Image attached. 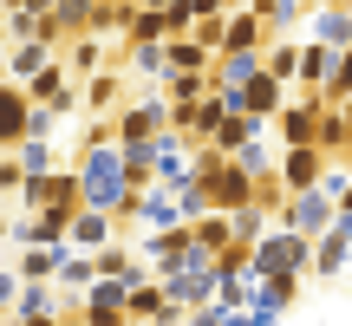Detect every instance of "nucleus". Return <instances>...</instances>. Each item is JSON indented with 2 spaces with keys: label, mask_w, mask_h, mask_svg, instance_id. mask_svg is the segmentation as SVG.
Segmentation results:
<instances>
[{
  "label": "nucleus",
  "mask_w": 352,
  "mask_h": 326,
  "mask_svg": "<svg viewBox=\"0 0 352 326\" xmlns=\"http://www.w3.org/2000/svg\"><path fill=\"white\" fill-rule=\"evenodd\" d=\"M78 314H85L91 326H138V320H131V287H124V281H111V274H98L85 287Z\"/></svg>",
  "instance_id": "obj_5"
},
{
  "label": "nucleus",
  "mask_w": 352,
  "mask_h": 326,
  "mask_svg": "<svg viewBox=\"0 0 352 326\" xmlns=\"http://www.w3.org/2000/svg\"><path fill=\"white\" fill-rule=\"evenodd\" d=\"M20 287H26V281H20V268H13V261H0V320L13 314V301H20Z\"/></svg>",
  "instance_id": "obj_39"
},
{
  "label": "nucleus",
  "mask_w": 352,
  "mask_h": 326,
  "mask_svg": "<svg viewBox=\"0 0 352 326\" xmlns=\"http://www.w3.org/2000/svg\"><path fill=\"white\" fill-rule=\"evenodd\" d=\"M254 274L261 281H314V241L274 222L261 241H254Z\"/></svg>",
  "instance_id": "obj_1"
},
{
  "label": "nucleus",
  "mask_w": 352,
  "mask_h": 326,
  "mask_svg": "<svg viewBox=\"0 0 352 326\" xmlns=\"http://www.w3.org/2000/svg\"><path fill=\"white\" fill-rule=\"evenodd\" d=\"M267 46H274V26H267L254 7H235L222 20V52H267Z\"/></svg>",
  "instance_id": "obj_10"
},
{
  "label": "nucleus",
  "mask_w": 352,
  "mask_h": 326,
  "mask_svg": "<svg viewBox=\"0 0 352 326\" xmlns=\"http://www.w3.org/2000/svg\"><path fill=\"white\" fill-rule=\"evenodd\" d=\"M327 163H333V157L320 151V144H287V151H280V163H274V176H280L287 189H314Z\"/></svg>",
  "instance_id": "obj_13"
},
{
  "label": "nucleus",
  "mask_w": 352,
  "mask_h": 326,
  "mask_svg": "<svg viewBox=\"0 0 352 326\" xmlns=\"http://www.w3.org/2000/svg\"><path fill=\"white\" fill-rule=\"evenodd\" d=\"M78 105H85V118H118V105H124V78L118 72H98L78 85Z\"/></svg>",
  "instance_id": "obj_18"
},
{
  "label": "nucleus",
  "mask_w": 352,
  "mask_h": 326,
  "mask_svg": "<svg viewBox=\"0 0 352 326\" xmlns=\"http://www.w3.org/2000/svg\"><path fill=\"white\" fill-rule=\"evenodd\" d=\"M261 59H267V72H274V78H287V85L300 91V46H294V39H274Z\"/></svg>",
  "instance_id": "obj_32"
},
{
  "label": "nucleus",
  "mask_w": 352,
  "mask_h": 326,
  "mask_svg": "<svg viewBox=\"0 0 352 326\" xmlns=\"http://www.w3.org/2000/svg\"><path fill=\"white\" fill-rule=\"evenodd\" d=\"M189 215H183V196L164 183H151V189H138V228H183Z\"/></svg>",
  "instance_id": "obj_14"
},
{
  "label": "nucleus",
  "mask_w": 352,
  "mask_h": 326,
  "mask_svg": "<svg viewBox=\"0 0 352 326\" xmlns=\"http://www.w3.org/2000/svg\"><path fill=\"white\" fill-rule=\"evenodd\" d=\"M340 163H346V170H352V151H346V157H340Z\"/></svg>",
  "instance_id": "obj_49"
},
{
  "label": "nucleus",
  "mask_w": 352,
  "mask_h": 326,
  "mask_svg": "<svg viewBox=\"0 0 352 326\" xmlns=\"http://www.w3.org/2000/svg\"><path fill=\"white\" fill-rule=\"evenodd\" d=\"M320 105H352V46L340 52V65H333V78H327V91H320Z\"/></svg>",
  "instance_id": "obj_35"
},
{
  "label": "nucleus",
  "mask_w": 352,
  "mask_h": 326,
  "mask_svg": "<svg viewBox=\"0 0 352 326\" xmlns=\"http://www.w3.org/2000/svg\"><path fill=\"white\" fill-rule=\"evenodd\" d=\"M287 98H294V85H287V78H274V72H261V78L241 85V111L261 118V124H274V118L287 111Z\"/></svg>",
  "instance_id": "obj_11"
},
{
  "label": "nucleus",
  "mask_w": 352,
  "mask_h": 326,
  "mask_svg": "<svg viewBox=\"0 0 352 326\" xmlns=\"http://www.w3.org/2000/svg\"><path fill=\"white\" fill-rule=\"evenodd\" d=\"M52 20L65 26V39L91 33V20H98V0H52Z\"/></svg>",
  "instance_id": "obj_29"
},
{
  "label": "nucleus",
  "mask_w": 352,
  "mask_h": 326,
  "mask_svg": "<svg viewBox=\"0 0 352 326\" xmlns=\"http://www.w3.org/2000/svg\"><path fill=\"white\" fill-rule=\"evenodd\" d=\"M59 326H91L85 314H78V307H72V314H59Z\"/></svg>",
  "instance_id": "obj_43"
},
{
  "label": "nucleus",
  "mask_w": 352,
  "mask_h": 326,
  "mask_svg": "<svg viewBox=\"0 0 352 326\" xmlns=\"http://www.w3.org/2000/svg\"><path fill=\"white\" fill-rule=\"evenodd\" d=\"M346 254H352V209H340V222L314 241V281H340L346 274Z\"/></svg>",
  "instance_id": "obj_9"
},
{
  "label": "nucleus",
  "mask_w": 352,
  "mask_h": 326,
  "mask_svg": "<svg viewBox=\"0 0 352 326\" xmlns=\"http://www.w3.org/2000/svg\"><path fill=\"white\" fill-rule=\"evenodd\" d=\"M202 183H209V196H215V209H222V215H241V209L261 202V176H254L241 157H222Z\"/></svg>",
  "instance_id": "obj_3"
},
{
  "label": "nucleus",
  "mask_w": 352,
  "mask_h": 326,
  "mask_svg": "<svg viewBox=\"0 0 352 326\" xmlns=\"http://www.w3.org/2000/svg\"><path fill=\"white\" fill-rule=\"evenodd\" d=\"M267 228H274V209H267V202H254V209H241V215H235V241H248V248L267 235Z\"/></svg>",
  "instance_id": "obj_36"
},
{
  "label": "nucleus",
  "mask_w": 352,
  "mask_h": 326,
  "mask_svg": "<svg viewBox=\"0 0 352 326\" xmlns=\"http://www.w3.org/2000/svg\"><path fill=\"white\" fill-rule=\"evenodd\" d=\"M0 241H13V222H7V215H0Z\"/></svg>",
  "instance_id": "obj_44"
},
{
  "label": "nucleus",
  "mask_w": 352,
  "mask_h": 326,
  "mask_svg": "<svg viewBox=\"0 0 352 326\" xmlns=\"http://www.w3.org/2000/svg\"><path fill=\"white\" fill-rule=\"evenodd\" d=\"M59 105H33V138H52V124H59Z\"/></svg>",
  "instance_id": "obj_42"
},
{
  "label": "nucleus",
  "mask_w": 352,
  "mask_h": 326,
  "mask_svg": "<svg viewBox=\"0 0 352 326\" xmlns=\"http://www.w3.org/2000/svg\"><path fill=\"white\" fill-rule=\"evenodd\" d=\"M164 52H170V72H215V59H222V52L202 46L196 33H170V39H164Z\"/></svg>",
  "instance_id": "obj_17"
},
{
  "label": "nucleus",
  "mask_w": 352,
  "mask_h": 326,
  "mask_svg": "<svg viewBox=\"0 0 352 326\" xmlns=\"http://www.w3.org/2000/svg\"><path fill=\"white\" fill-rule=\"evenodd\" d=\"M65 248L72 241H59V248H20V281H59V261H65Z\"/></svg>",
  "instance_id": "obj_26"
},
{
  "label": "nucleus",
  "mask_w": 352,
  "mask_h": 326,
  "mask_svg": "<svg viewBox=\"0 0 352 326\" xmlns=\"http://www.w3.org/2000/svg\"><path fill=\"white\" fill-rule=\"evenodd\" d=\"M320 111H327V105H320L314 91H294V98H287V111L274 118L280 144H314V138H320Z\"/></svg>",
  "instance_id": "obj_12"
},
{
  "label": "nucleus",
  "mask_w": 352,
  "mask_h": 326,
  "mask_svg": "<svg viewBox=\"0 0 352 326\" xmlns=\"http://www.w3.org/2000/svg\"><path fill=\"white\" fill-rule=\"evenodd\" d=\"M340 52L346 46H320V39H307L300 46V91H327V78H333V65H340Z\"/></svg>",
  "instance_id": "obj_19"
},
{
  "label": "nucleus",
  "mask_w": 352,
  "mask_h": 326,
  "mask_svg": "<svg viewBox=\"0 0 352 326\" xmlns=\"http://www.w3.org/2000/svg\"><path fill=\"white\" fill-rule=\"evenodd\" d=\"M267 72V59H261V52H222V59H215V85H222V91H241V85H248V78H261Z\"/></svg>",
  "instance_id": "obj_21"
},
{
  "label": "nucleus",
  "mask_w": 352,
  "mask_h": 326,
  "mask_svg": "<svg viewBox=\"0 0 352 326\" xmlns=\"http://www.w3.org/2000/svg\"><path fill=\"white\" fill-rule=\"evenodd\" d=\"M72 215H78V209H33V215H13V248H59V241H72Z\"/></svg>",
  "instance_id": "obj_6"
},
{
  "label": "nucleus",
  "mask_w": 352,
  "mask_h": 326,
  "mask_svg": "<svg viewBox=\"0 0 352 326\" xmlns=\"http://www.w3.org/2000/svg\"><path fill=\"white\" fill-rule=\"evenodd\" d=\"M222 320H228V307H222V301H209V307H189V320H183V326H222Z\"/></svg>",
  "instance_id": "obj_41"
},
{
  "label": "nucleus",
  "mask_w": 352,
  "mask_h": 326,
  "mask_svg": "<svg viewBox=\"0 0 352 326\" xmlns=\"http://www.w3.org/2000/svg\"><path fill=\"white\" fill-rule=\"evenodd\" d=\"M33 138V91L26 85H0V151H20V144Z\"/></svg>",
  "instance_id": "obj_8"
},
{
  "label": "nucleus",
  "mask_w": 352,
  "mask_h": 326,
  "mask_svg": "<svg viewBox=\"0 0 352 326\" xmlns=\"http://www.w3.org/2000/svg\"><path fill=\"white\" fill-rule=\"evenodd\" d=\"M20 189H26L20 157H0V215H7V209H20Z\"/></svg>",
  "instance_id": "obj_37"
},
{
  "label": "nucleus",
  "mask_w": 352,
  "mask_h": 326,
  "mask_svg": "<svg viewBox=\"0 0 352 326\" xmlns=\"http://www.w3.org/2000/svg\"><path fill=\"white\" fill-rule=\"evenodd\" d=\"M59 52H65V65H72V78H78V85L104 72V39H98V33H78V39H65Z\"/></svg>",
  "instance_id": "obj_22"
},
{
  "label": "nucleus",
  "mask_w": 352,
  "mask_h": 326,
  "mask_svg": "<svg viewBox=\"0 0 352 326\" xmlns=\"http://www.w3.org/2000/svg\"><path fill=\"white\" fill-rule=\"evenodd\" d=\"M7 78H13V72H7V52H0V85H7Z\"/></svg>",
  "instance_id": "obj_45"
},
{
  "label": "nucleus",
  "mask_w": 352,
  "mask_h": 326,
  "mask_svg": "<svg viewBox=\"0 0 352 326\" xmlns=\"http://www.w3.org/2000/svg\"><path fill=\"white\" fill-rule=\"evenodd\" d=\"M307 39H320V46H352V7L346 0H320L314 20H307Z\"/></svg>",
  "instance_id": "obj_15"
},
{
  "label": "nucleus",
  "mask_w": 352,
  "mask_h": 326,
  "mask_svg": "<svg viewBox=\"0 0 352 326\" xmlns=\"http://www.w3.org/2000/svg\"><path fill=\"white\" fill-rule=\"evenodd\" d=\"M118 65H124L131 85H157V91H164V78H170V52H164V39H124Z\"/></svg>",
  "instance_id": "obj_7"
},
{
  "label": "nucleus",
  "mask_w": 352,
  "mask_h": 326,
  "mask_svg": "<svg viewBox=\"0 0 352 326\" xmlns=\"http://www.w3.org/2000/svg\"><path fill=\"white\" fill-rule=\"evenodd\" d=\"M118 215H104V209H78L72 215V248H85V254H98V248H111L118 241Z\"/></svg>",
  "instance_id": "obj_16"
},
{
  "label": "nucleus",
  "mask_w": 352,
  "mask_h": 326,
  "mask_svg": "<svg viewBox=\"0 0 352 326\" xmlns=\"http://www.w3.org/2000/svg\"><path fill=\"white\" fill-rule=\"evenodd\" d=\"M111 131H118V144H144V138H157V131H170V98H164V91H151V98L118 105Z\"/></svg>",
  "instance_id": "obj_4"
},
{
  "label": "nucleus",
  "mask_w": 352,
  "mask_h": 326,
  "mask_svg": "<svg viewBox=\"0 0 352 326\" xmlns=\"http://www.w3.org/2000/svg\"><path fill=\"white\" fill-rule=\"evenodd\" d=\"M300 287H307V281H261V301H254V307H261V314H294V301H300Z\"/></svg>",
  "instance_id": "obj_33"
},
{
  "label": "nucleus",
  "mask_w": 352,
  "mask_h": 326,
  "mask_svg": "<svg viewBox=\"0 0 352 326\" xmlns=\"http://www.w3.org/2000/svg\"><path fill=\"white\" fill-rule=\"evenodd\" d=\"M59 59L52 46H39V39H13V52H7V72H13V85H26L33 72H46V65Z\"/></svg>",
  "instance_id": "obj_23"
},
{
  "label": "nucleus",
  "mask_w": 352,
  "mask_h": 326,
  "mask_svg": "<svg viewBox=\"0 0 352 326\" xmlns=\"http://www.w3.org/2000/svg\"><path fill=\"white\" fill-rule=\"evenodd\" d=\"M261 131H267V124H261V118H248V111H235V118H228V124H222V131H215V138H209V144H215V151H222V157H235V151H241V144H254V138H261Z\"/></svg>",
  "instance_id": "obj_27"
},
{
  "label": "nucleus",
  "mask_w": 352,
  "mask_h": 326,
  "mask_svg": "<svg viewBox=\"0 0 352 326\" xmlns=\"http://www.w3.org/2000/svg\"><path fill=\"white\" fill-rule=\"evenodd\" d=\"M209 91H215L209 72H170V78H164V98H170V105H202Z\"/></svg>",
  "instance_id": "obj_28"
},
{
  "label": "nucleus",
  "mask_w": 352,
  "mask_h": 326,
  "mask_svg": "<svg viewBox=\"0 0 352 326\" xmlns=\"http://www.w3.org/2000/svg\"><path fill=\"white\" fill-rule=\"evenodd\" d=\"M346 111H352V105H346Z\"/></svg>",
  "instance_id": "obj_50"
},
{
  "label": "nucleus",
  "mask_w": 352,
  "mask_h": 326,
  "mask_svg": "<svg viewBox=\"0 0 352 326\" xmlns=\"http://www.w3.org/2000/svg\"><path fill=\"white\" fill-rule=\"evenodd\" d=\"M131 20H138V0H98V20H91V33H131Z\"/></svg>",
  "instance_id": "obj_31"
},
{
  "label": "nucleus",
  "mask_w": 352,
  "mask_h": 326,
  "mask_svg": "<svg viewBox=\"0 0 352 326\" xmlns=\"http://www.w3.org/2000/svg\"><path fill=\"white\" fill-rule=\"evenodd\" d=\"M314 7H320V0H254V13L274 26V39H294V26L314 20Z\"/></svg>",
  "instance_id": "obj_20"
},
{
  "label": "nucleus",
  "mask_w": 352,
  "mask_h": 326,
  "mask_svg": "<svg viewBox=\"0 0 352 326\" xmlns=\"http://www.w3.org/2000/svg\"><path fill=\"white\" fill-rule=\"evenodd\" d=\"M13 157H20V170H26V176H52V170H59V151H52L46 138H26Z\"/></svg>",
  "instance_id": "obj_34"
},
{
  "label": "nucleus",
  "mask_w": 352,
  "mask_h": 326,
  "mask_svg": "<svg viewBox=\"0 0 352 326\" xmlns=\"http://www.w3.org/2000/svg\"><path fill=\"white\" fill-rule=\"evenodd\" d=\"M228 7H254V0H228Z\"/></svg>",
  "instance_id": "obj_48"
},
{
  "label": "nucleus",
  "mask_w": 352,
  "mask_h": 326,
  "mask_svg": "<svg viewBox=\"0 0 352 326\" xmlns=\"http://www.w3.org/2000/svg\"><path fill=\"white\" fill-rule=\"evenodd\" d=\"M124 39H170V20H164L157 7H138V20H131Z\"/></svg>",
  "instance_id": "obj_38"
},
{
  "label": "nucleus",
  "mask_w": 352,
  "mask_h": 326,
  "mask_svg": "<svg viewBox=\"0 0 352 326\" xmlns=\"http://www.w3.org/2000/svg\"><path fill=\"white\" fill-rule=\"evenodd\" d=\"M235 157H241V163H248V170H254V176H274V157H267V144H261V138H254V144H241V151H235Z\"/></svg>",
  "instance_id": "obj_40"
},
{
  "label": "nucleus",
  "mask_w": 352,
  "mask_h": 326,
  "mask_svg": "<svg viewBox=\"0 0 352 326\" xmlns=\"http://www.w3.org/2000/svg\"><path fill=\"white\" fill-rule=\"evenodd\" d=\"M138 7H157V13H164V7H170V0H138Z\"/></svg>",
  "instance_id": "obj_46"
},
{
  "label": "nucleus",
  "mask_w": 352,
  "mask_h": 326,
  "mask_svg": "<svg viewBox=\"0 0 352 326\" xmlns=\"http://www.w3.org/2000/svg\"><path fill=\"white\" fill-rule=\"evenodd\" d=\"M189 228H196V241H202L209 254H222L228 241H235V215H222V209H215V215H196Z\"/></svg>",
  "instance_id": "obj_30"
},
{
  "label": "nucleus",
  "mask_w": 352,
  "mask_h": 326,
  "mask_svg": "<svg viewBox=\"0 0 352 326\" xmlns=\"http://www.w3.org/2000/svg\"><path fill=\"white\" fill-rule=\"evenodd\" d=\"M0 326H26V320H13V314H7V320H0Z\"/></svg>",
  "instance_id": "obj_47"
},
{
  "label": "nucleus",
  "mask_w": 352,
  "mask_h": 326,
  "mask_svg": "<svg viewBox=\"0 0 352 326\" xmlns=\"http://www.w3.org/2000/svg\"><path fill=\"white\" fill-rule=\"evenodd\" d=\"M333 222H340V202H333L320 183H314V189H287V202H280V228H294V235L320 241Z\"/></svg>",
  "instance_id": "obj_2"
},
{
  "label": "nucleus",
  "mask_w": 352,
  "mask_h": 326,
  "mask_svg": "<svg viewBox=\"0 0 352 326\" xmlns=\"http://www.w3.org/2000/svg\"><path fill=\"white\" fill-rule=\"evenodd\" d=\"M59 281H26L20 301H13V320H39V314H59Z\"/></svg>",
  "instance_id": "obj_24"
},
{
  "label": "nucleus",
  "mask_w": 352,
  "mask_h": 326,
  "mask_svg": "<svg viewBox=\"0 0 352 326\" xmlns=\"http://www.w3.org/2000/svg\"><path fill=\"white\" fill-rule=\"evenodd\" d=\"M320 151L327 157H346L352 151V111H340V105H327V111H320Z\"/></svg>",
  "instance_id": "obj_25"
}]
</instances>
